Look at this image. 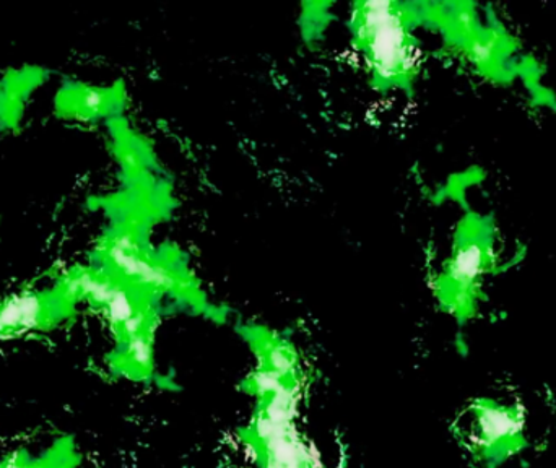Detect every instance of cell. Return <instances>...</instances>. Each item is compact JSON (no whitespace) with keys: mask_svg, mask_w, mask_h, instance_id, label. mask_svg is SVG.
<instances>
[{"mask_svg":"<svg viewBox=\"0 0 556 468\" xmlns=\"http://www.w3.org/2000/svg\"><path fill=\"white\" fill-rule=\"evenodd\" d=\"M301 385H285L257 399L256 412L244 440L253 447L263 468H319L316 453L294 425Z\"/></svg>","mask_w":556,"mask_h":468,"instance_id":"6da1fadb","label":"cell"},{"mask_svg":"<svg viewBox=\"0 0 556 468\" xmlns=\"http://www.w3.org/2000/svg\"><path fill=\"white\" fill-rule=\"evenodd\" d=\"M358 36L366 45L376 77L394 81L414 67V48L401 13L391 2L363 3Z\"/></svg>","mask_w":556,"mask_h":468,"instance_id":"7a4b0ae2","label":"cell"},{"mask_svg":"<svg viewBox=\"0 0 556 468\" xmlns=\"http://www.w3.org/2000/svg\"><path fill=\"white\" fill-rule=\"evenodd\" d=\"M522 421L518 408L500 404L472 405L460 418V434L477 456H498L521 440Z\"/></svg>","mask_w":556,"mask_h":468,"instance_id":"3957f363","label":"cell"},{"mask_svg":"<svg viewBox=\"0 0 556 468\" xmlns=\"http://www.w3.org/2000/svg\"><path fill=\"white\" fill-rule=\"evenodd\" d=\"M108 257L124 277L136 281L140 287L172 291V293H178L181 288H185L176 280L172 271L140 257L129 236H121V238L114 239L113 244L108 249Z\"/></svg>","mask_w":556,"mask_h":468,"instance_id":"277c9868","label":"cell"},{"mask_svg":"<svg viewBox=\"0 0 556 468\" xmlns=\"http://www.w3.org/2000/svg\"><path fill=\"white\" fill-rule=\"evenodd\" d=\"M485 248L477 242L457 249L451 262L447 278H450V301L457 311L469 307L473 288L479 283L480 275L485 270Z\"/></svg>","mask_w":556,"mask_h":468,"instance_id":"5b68a950","label":"cell"},{"mask_svg":"<svg viewBox=\"0 0 556 468\" xmlns=\"http://www.w3.org/2000/svg\"><path fill=\"white\" fill-rule=\"evenodd\" d=\"M45 303L35 293L15 294L0 304V336L18 337L41 326Z\"/></svg>","mask_w":556,"mask_h":468,"instance_id":"8992f818","label":"cell"},{"mask_svg":"<svg viewBox=\"0 0 556 468\" xmlns=\"http://www.w3.org/2000/svg\"><path fill=\"white\" fill-rule=\"evenodd\" d=\"M257 355L260 366L273 369L285 378H301L296 353L283 340L264 337L257 346Z\"/></svg>","mask_w":556,"mask_h":468,"instance_id":"52a82bcc","label":"cell"},{"mask_svg":"<svg viewBox=\"0 0 556 468\" xmlns=\"http://www.w3.org/2000/svg\"><path fill=\"white\" fill-rule=\"evenodd\" d=\"M101 309L106 314L111 326L121 332L123 327L142 311V307L137 306L136 300L127 293V290L117 284L113 296L108 300V303Z\"/></svg>","mask_w":556,"mask_h":468,"instance_id":"ba28073f","label":"cell"},{"mask_svg":"<svg viewBox=\"0 0 556 468\" xmlns=\"http://www.w3.org/2000/svg\"><path fill=\"white\" fill-rule=\"evenodd\" d=\"M127 362L137 371L147 372L152 368L153 345L152 332L139 333V336L130 337L126 340Z\"/></svg>","mask_w":556,"mask_h":468,"instance_id":"9c48e42d","label":"cell"},{"mask_svg":"<svg viewBox=\"0 0 556 468\" xmlns=\"http://www.w3.org/2000/svg\"><path fill=\"white\" fill-rule=\"evenodd\" d=\"M101 104H103V97L97 93V91H90V93L85 97L84 106L87 107V110H98Z\"/></svg>","mask_w":556,"mask_h":468,"instance_id":"30bf717a","label":"cell"},{"mask_svg":"<svg viewBox=\"0 0 556 468\" xmlns=\"http://www.w3.org/2000/svg\"><path fill=\"white\" fill-rule=\"evenodd\" d=\"M9 468H33L28 466H23V464H12Z\"/></svg>","mask_w":556,"mask_h":468,"instance_id":"8fae6325","label":"cell"}]
</instances>
